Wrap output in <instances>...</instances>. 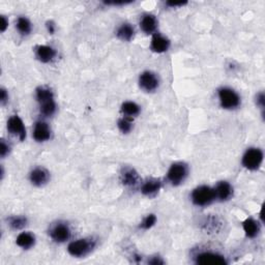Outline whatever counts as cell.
Here are the masks:
<instances>
[{"mask_svg": "<svg viewBox=\"0 0 265 265\" xmlns=\"http://www.w3.org/2000/svg\"><path fill=\"white\" fill-rule=\"evenodd\" d=\"M34 53H36L38 60H40L42 63L52 62L57 55L56 50L48 45H38L34 48Z\"/></svg>", "mask_w": 265, "mask_h": 265, "instance_id": "9a60e30c", "label": "cell"}, {"mask_svg": "<svg viewBox=\"0 0 265 265\" xmlns=\"http://www.w3.org/2000/svg\"><path fill=\"white\" fill-rule=\"evenodd\" d=\"M147 263H148V264H152V265H162V264H165V261L163 260L162 257H159V256H154V257L148 258Z\"/></svg>", "mask_w": 265, "mask_h": 265, "instance_id": "1f68e13d", "label": "cell"}, {"mask_svg": "<svg viewBox=\"0 0 265 265\" xmlns=\"http://www.w3.org/2000/svg\"><path fill=\"white\" fill-rule=\"evenodd\" d=\"M171 46V42L170 40L163 36V34H160L159 32H156L153 38H152V42H151V50L157 54H162L165 53L169 50Z\"/></svg>", "mask_w": 265, "mask_h": 265, "instance_id": "2e32d148", "label": "cell"}, {"mask_svg": "<svg viewBox=\"0 0 265 265\" xmlns=\"http://www.w3.org/2000/svg\"><path fill=\"white\" fill-rule=\"evenodd\" d=\"M16 28L23 37H27L32 31V24L26 17H19L16 22Z\"/></svg>", "mask_w": 265, "mask_h": 265, "instance_id": "603a6c76", "label": "cell"}, {"mask_svg": "<svg viewBox=\"0 0 265 265\" xmlns=\"http://www.w3.org/2000/svg\"><path fill=\"white\" fill-rule=\"evenodd\" d=\"M46 29H47L49 34H54L56 32V24L53 21H47L46 22Z\"/></svg>", "mask_w": 265, "mask_h": 265, "instance_id": "d6a6232c", "label": "cell"}, {"mask_svg": "<svg viewBox=\"0 0 265 265\" xmlns=\"http://www.w3.org/2000/svg\"><path fill=\"white\" fill-rule=\"evenodd\" d=\"M220 222H218L216 218L211 217V218H206V220L203 222V228L206 230V231L211 232H215L217 231V227L220 226Z\"/></svg>", "mask_w": 265, "mask_h": 265, "instance_id": "83f0119b", "label": "cell"}, {"mask_svg": "<svg viewBox=\"0 0 265 265\" xmlns=\"http://www.w3.org/2000/svg\"><path fill=\"white\" fill-rule=\"evenodd\" d=\"M166 4H167L169 7L173 8V7H182V6H184V5H187L188 2H173V1H168Z\"/></svg>", "mask_w": 265, "mask_h": 265, "instance_id": "d590c367", "label": "cell"}, {"mask_svg": "<svg viewBox=\"0 0 265 265\" xmlns=\"http://www.w3.org/2000/svg\"><path fill=\"white\" fill-rule=\"evenodd\" d=\"M264 154L261 148L250 147L241 158V165L249 171H257L262 166Z\"/></svg>", "mask_w": 265, "mask_h": 265, "instance_id": "5b68a950", "label": "cell"}, {"mask_svg": "<svg viewBox=\"0 0 265 265\" xmlns=\"http://www.w3.org/2000/svg\"><path fill=\"white\" fill-rule=\"evenodd\" d=\"M98 247L95 237H83L71 241L67 246V253L74 258H85Z\"/></svg>", "mask_w": 265, "mask_h": 265, "instance_id": "6da1fadb", "label": "cell"}, {"mask_svg": "<svg viewBox=\"0 0 265 265\" xmlns=\"http://www.w3.org/2000/svg\"><path fill=\"white\" fill-rule=\"evenodd\" d=\"M51 178L50 172L44 168V167H34L30 172H29V181L32 186L37 188H42L46 186Z\"/></svg>", "mask_w": 265, "mask_h": 265, "instance_id": "8fae6325", "label": "cell"}, {"mask_svg": "<svg viewBox=\"0 0 265 265\" xmlns=\"http://www.w3.org/2000/svg\"><path fill=\"white\" fill-rule=\"evenodd\" d=\"M132 3V1H105L104 4L106 5H114V6H120V5H126Z\"/></svg>", "mask_w": 265, "mask_h": 265, "instance_id": "e575fe53", "label": "cell"}, {"mask_svg": "<svg viewBox=\"0 0 265 265\" xmlns=\"http://www.w3.org/2000/svg\"><path fill=\"white\" fill-rule=\"evenodd\" d=\"M7 132L23 142L26 139V128L25 124L19 115H11L6 122Z\"/></svg>", "mask_w": 265, "mask_h": 265, "instance_id": "9c48e42d", "label": "cell"}, {"mask_svg": "<svg viewBox=\"0 0 265 265\" xmlns=\"http://www.w3.org/2000/svg\"><path fill=\"white\" fill-rule=\"evenodd\" d=\"M255 103L256 106L261 110L262 115H264V109H265V95L263 91H259L255 97Z\"/></svg>", "mask_w": 265, "mask_h": 265, "instance_id": "f546056e", "label": "cell"}, {"mask_svg": "<svg viewBox=\"0 0 265 265\" xmlns=\"http://www.w3.org/2000/svg\"><path fill=\"white\" fill-rule=\"evenodd\" d=\"M220 106L225 110H235L241 105V98L238 92L231 87L223 86L217 89Z\"/></svg>", "mask_w": 265, "mask_h": 265, "instance_id": "3957f363", "label": "cell"}, {"mask_svg": "<svg viewBox=\"0 0 265 265\" xmlns=\"http://www.w3.org/2000/svg\"><path fill=\"white\" fill-rule=\"evenodd\" d=\"M243 229L246 236L250 239L256 238L261 231V224L253 217H248L243 223Z\"/></svg>", "mask_w": 265, "mask_h": 265, "instance_id": "d6986e66", "label": "cell"}, {"mask_svg": "<svg viewBox=\"0 0 265 265\" xmlns=\"http://www.w3.org/2000/svg\"><path fill=\"white\" fill-rule=\"evenodd\" d=\"M7 28H8V19L5 16H1V25H0L1 32L4 33Z\"/></svg>", "mask_w": 265, "mask_h": 265, "instance_id": "836d02e7", "label": "cell"}, {"mask_svg": "<svg viewBox=\"0 0 265 265\" xmlns=\"http://www.w3.org/2000/svg\"><path fill=\"white\" fill-rule=\"evenodd\" d=\"M117 128L118 130L126 135V134H130L133 129H134V123H133V119L132 118H128V117H124L122 116L121 118L118 119L117 121Z\"/></svg>", "mask_w": 265, "mask_h": 265, "instance_id": "484cf974", "label": "cell"}, {"mask_svg": "<svg viewBox=\"0 0 265 265\" xmlns=\"http://www.w3.org/2000/svg\"><path fill=\"white\" fill-rule=\"evenodd\" d=\"M213 190L215 195V200L220 202H227L229 200H231L234 194L233 186L227 180L217 181Z\"/></svg>", "mask_w": 265, "mask_h": 265, "instance_id": "7c38bea8", "label": "cell"}, {"mask_svg": "<svg viewBox=\"0 0 265 265\" xmlns=\"http://www.w3.org/2000/svg\"><path fill=\"white\" fill-rule=\"evenodd\" d=\"M10 151H11L10 144L2 138L1 141H0V156H1L2 159H4L9 155Z\"/></svg>", "mask_w": 265, "mask_h": 265, "instance_id": "f1b7e54d", "label": "cell"}, {"mask_svg": "<svg viewBox=\"0 0 265 265\" xmlns=\"http://www.w3.org/2000/svg\"><path fill=\"white\" fill-rule=\"evenodd\" d=\"M157 221H158L157 215L155 213H149L143 218V221L140 223L139 228L142 230H149L157 224Z\"/></svg>", "mask_w": 265, "mask_h": 265, "instance_id": "4316f807", "label": "cell"}, {"mask_svg": "<svg viewBox=\"0 0 265 265\" xmlns=\"http://www.w3.org/2000/svg\"><path fill=\"white\" fill-rule=\"evenodd\" d=\"M7 225L10 227V229L19 230L24 229L28 225V218L24 215H13L7 218Z\"/></svg>", "mask_w": 265, "mask_h": 265, "instance_id": "7402d4cb", "label": "cell"}, {"mask_svg": "<svg viewBox=\"0 0 265 265\" xmlns=\"http://www.w3.org/2000/svg\"><path fill=\"white\" fill-rule=\"evenodd\" d=\"M135 28L130 23H122L116 30V37L121 42H131L135 38Z\"/></svg>", "mask_w": 265, "mask_h": 265, "instance_id": "ffe728a7", "label": "cell"}, {"mask_svg": "<svg viewBox=\"0 0 265 265\" xmlns=\"http://www.w3.org/2000/svg\"><path fill=\"white\" fill-rule=\"evenodd\" d=\"M120 111L124 117L128 118H134L137 117L138 115L141 112V107L138 105L137 103L132 102V101H126L121 104Z\"/></svg>", "mask_w": 265, "mask_h": 265, "instance_id": "44dd1931", "label": "cell"}, {"mask_svg": "<svg viewBox=\"0 0 265 265\" xmlns=\"http://www.w3.org/2000/svg\"><path fill=\"white\" fill-rule=\"evenodd\" d=\"M37 237L33 233L29 231H23L19 233V235L16 238V245L21 248L22 250L28 251L36 246Z\"/></svg>", "mask_w": 265, "mask_h": 265, "instance_id": "ac0fdd59", "label": "cell"}, {"mask_svg": "<svg viewBox=\"0 0 265 265\" xmlns=\"http://www.w3.org/2000/svg\"><path fill=\"white\" fill-rule=\"evenodd\" d=\"M39 105H40V113L44 117H52L57 111V105L54 99L41 103Z\"/></svg>", "mask_w": 265, "mask_h": 265, "instance_id": "cb8c5ba5", "label": "cell"}, {"mask_svg": "<svg viewBox=\"0 0 265 265\" xmlns=\"http://www.w3.org/2000/svg\"><path fill=\"white\" fill-rule=\"evenodd\" d=\"M189 166L184 162H175L172 164L167 172V180L173 187L182 184L189 176Z\"/></svg>", "mask_w": 265, "mask_h": 265, "instance_id": "8992f818", "label": "cell"}, {"mask_svg": "<svg viewBox=\"0 0 265 265\" xmlns=\"http://www.w3.org/2000/svg\"><path fill=\"white\" fill-rule=\"evenodd\" d=\"M191 201L197 207H207L215 201L214 190L207 184H201L191 193Z\"/></svg>", "mask_w": 265, "mask_h": 265, "instance_id": "7a4b0ae2", "label": "cell"}, {"mask_svg": "<svg viewBox=\"0 0 265 265\" xmlns=\"http://www.w3.org/2000/svg\"><path fill=\"white\" fill-rule=\"evenodd\" d=\"M52 131L50 125L44 121V120H39L34 123V128L32 131V137L33 139L39 143H44L47 142L51 139Z\"/></svg>", "mask_w": 265, "mask_h": 265, "instance_id": "4fadbf2b", "label": "cell"}, {"mask_svg": "<svg viewBox=\"0 0 265 265\" xmlns=\"http://www.w3.org/2000/svg\"><path fill=\"white\" fill-rule=\"evenodd\" d=\"M162 189V180L159 178H148L141 184V193L145 197L154 198Z\"/></svg>", "mask_w": 265, "mask_h": 265, "instance_id": "5bb4252c", "label": "cell"}, {"mask_svg": "<svg viewBox=\"0 0 265 265\" xmlns=\"http://www.w3.org/2000/svg\"><path fill=\"white\" fill-rule=\"evenodd\" d=\"M8 102V92L5 88H1L0 90V103H1L2 106H5L6 103Z\"/></svg>", "mask_w": 265, "mask_h": 265, "instance_id": "4dcf8cb0", "label": "cell"}, {"mask_svg": "<svg viewBox=\"0 0 265 265\" xmlns=\"http://www.w3.org/2000/svg\"><path fill=\"white\" fill-rule=\"evenodd\" d=\"M159 83L160 81L159 76L153 71H144L138 79V84H139L140 89L146 94H153V92L157 91L159 87Z\"/></svg>", "mask_w": 265, "mask_h": 265, "instance_id": "ba28073f", "label": "cell"}, {"mask_svg": "<svg viewBox=\"0 0 265 265\" xmlns=\"http://www.w3.org/2000/svg\"><path fill=\"white\" fill-rule=\"evenodd\" d=\"M48 234L56 244H64L72 238V228L64 221H57L50 225Z\"/></svg>", "mask_w": 265, "mask_h": 265, "instance_id": "277c9868", "label": "cell"}, {"mask_svg": "<svg viewBox=\"0 0 265 265\" xmlns=\"http://www.w3.org/2000/svg\"><path fill=\"white\" fill-rule=\"evenodd\" d=\"M119 180L122 186L133 188L141 182V177L135 168L130 166H124L120 170Z\"/></svg>", "mask_w": 265, "mask_h": 265, "instance_id": "30bf717a", "label": "cell"}, {"mask_svg": "<svg viewBox=\"0 0 265 265\" xmlns=\"http://www.w3.org/2000/svg\"><path fill=\"white\" fill-rule=\"evenodd\" d=\"M36 99L39 104L44 103L46 101L53 100L54 99V94L50 87L41 85L36 89Z\"/></svg>", "mask_w": 265, "mask_h": 265, "instance_id": "d4e9b609", "label": "cell"}, {"mask_svg": "<svg viewBox=\"0 0 265 265\" xmlns=\"http://www.w3.org/2000/svg\"><path fill=\"white\" fill-rule=\"evenodd\" d=\"M193 259L196 264L201 265H217L228 263L226 257L220 252L212 250H201L199 252H196L193 255Z\"/></svg>", "mask_w": 265, "mask_h": 265, "instance_id": "52a82bcc", "label": "cell"}, {"mask_svg": "<svg viewBox=\"0 0 265 265\" xmlns=\"http://www.w3.org/2000/svg\"><path fill=\"white\" fill-rule=\"evenodd\" d=\"M139 25L141 30L149 36V34H154L156 33L158 26H159V21L157 19V17L154 14H144L142 15V17L140 18V22H139Z\"/></svg>", "mask_w": 265, "mask_h": 265, "instance_id": "e0dca14e", "label": "cell"}]
</instances>
